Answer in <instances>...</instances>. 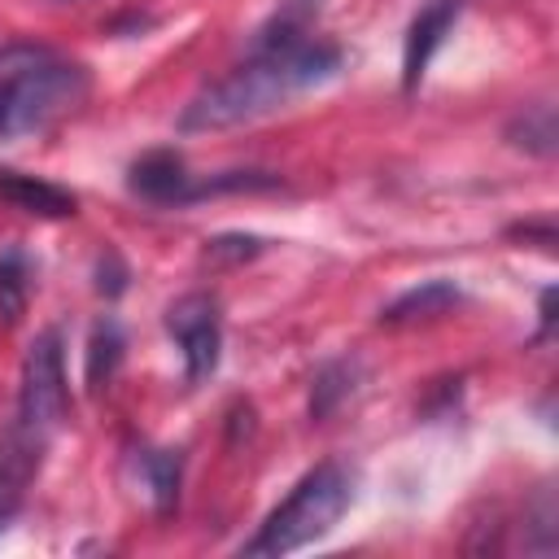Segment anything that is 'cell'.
Here are the masks:
<instances>
[{
  "instance_id": "6da1fadb",
  "label": "cell",
  "mask_w": 559,
  "mask_h": 559,
  "mask_svg": "<svg viewBox=\"0 0 559 559\" xmlns=\"http://www.w3.org/2000/svg\"><path fill=\"white\" fill-rule=\"evenodd\" d=\"M341 70V48L314 35H297V39H266L253 44V52L218 83L201 87L183 114H179V131H227L240 122H253L271 109H280L284 100L328 83Z\"/></svg>"
},
{
  "instance_id": "7a4b0ae2",
  "label": "cell",
  "mask_w": 559,
  "mask_h": 559,
  "mask_svg": "<svg viewBox=\"0 0 559 559\" xmlns=\"http://www.w3.org/2000/svg\"><path fill=\"white\" fill-rule=\"evenodd\" d=\"M87 96V70L31 39L0 44V140H26L74 114Z\"/></svg>"
},
{
  "instance_id": "3957f363",
  "label": "cell",
  "mask_w": 559,
  "mask_h": 559,
  "mask_svg": "<svg viewBox=\"0 0 559 559\" xmlns=\"http://www.w3.org/2000/svg\"><path fill=\"white\" fill-rule=\"evenodd\" d=\"M354 502V472L345 463H319L314 472H306L293 493L258 524V533L240 546V555L262 559V555H288L301 550L310 542H319L323 533L336 528V520L349 511Z\"/></svg>"
},
{
  "instance_id": "277c9868",
  "label": "cell",
  "mask_w": 559,
  "mask_h": 559,
  "mask_svg": "<svg viewBox=\"0 0 559 559\" xmlns=\"http://www.w3.org/2000/svg\"><path fill=\"white\" fill-rule=\"evenodd\" d=\"M66 402H70V389H66V349H61V332L48 328L26 349L13 428H22L26 437H35V441L48 445V437L66 419Z\"/></svg>"
},
{
  "instance_id": "5b68a950",
  "label": "cell",
  "mask_w": 559,
  "mask_h": 559,
  "mask_svg": "<svg viewBox=\"0 0 559 559\" xmlns=\"http://www.w3.org/2000/svg\"><path fill=\"white\" fill-rule=\"evenodd\" d=\"M166 332L175 336L179 354H183V376L188 384H201L218 371V354H223V314L218 301L210 293H183L179 301H170L166 310Z\"/></svg>"
},
{
  "instance_id": "8992f818",
  "label": "cell",
  "mask_w": 559,
  "mask_h": 559,
  "mask_svg": "<svg viewBox=\"0 0 559 559\" xmlns=\"http://www.w3.org/2000/svg\"><path fill=\"white\" fill-rule=\"evenodd\" d=\"M459 13H463V0H428L415 13V22L406 31V44H402V87L406 92H415L424 83L428 61L441 48V39L450 35V26L459 22Z\"/></svg>"
},
{
  "instance_id": "52a82bcc",
  "label": "cell",
  "mask_w": 559,
  "mask_h": 559,
  "mask_svg": "<svg viewBox=\"0 0 559 559\" xmlns=\"http://www.w3.org/2000/svg\"><path fill=\"white\" fill-rule=\"evenodd\" d=\"M127 188H131V197H140L148 205H188L192 175H188V166L175 148H153V153L131 162Z\"/></svg>"
},
{
  "instance_id": "ba28073f",
  "label": "cell",
  "mask_w": 559,
  "mask_h": 559,
  "mask_svg": "<svg viewBox=\"0 0 559 559\" xmlns=\"http://www.w3.org/2000/svg\"><path fill=\"white\" fill-rule=\"evenodd\" d=\"M0 197L22 210V214H35V218H70L79 210L74 192L48 183V179H35V175H22V170H0Z\"/></svg>"
},
{
  "instance_id": "9c48e42d",
  "label": "cell",
  "mask_w": 559,
  "mask_h": 559,
  "mask_svg": "<svg viewBox=\"0 0 559 559\" xmlns=\"http://www.w3.org/2000/svg\"><path fill=\"white\" fill-rule=\"evenodd\" d=\"M463 306V288L454 280H424L406 293H397L384 310H380V323H415V319H437L445 310Z\"/></svg>"
},
{
  "instance_id": "30bf717a",
  "label": "cell",
  "mask_w": 559,
  "mask_h": 559,
  "mask_svg": "<svg viewBox=\"0 0 559 559\" xmlns=\"http://www.w3.org/2000/svg\"><path fill=\"white\" fill-rule=\"evenodd\" d=\"M144 493L157 515H170L179 507V485H183V450H140L135 459Z\"/></svg>"
},
{
  "instance_id": "8fae6325",
  "label": "cell",
  "mask_w": 559,
  "mask_h": 559,
  "mask_svg": "<svg viewBox=\"0 0 559 559\" xmlns=\"http://www.w3.org/2000/svg\"><path fill=\"white\" fill-rule=\"evenodd\" d=\"M507 144L533 153V157H555L559 148V122H555V105L550 100H537V105H524L511 122H507Z\"/></svg>"
},
{
  "instance_id": "7c38bea8",
  "label": "cell",
  "mask_w": 559,
  "mask_h": 559,
  "mask_svg": "<svg viewBox=\"0 0 559 559\" xmlns=\"http://www.w3.org/2000/svg\"><path fill=\"white\" fill-rule=\"evenodd\" d=\"M122 354H127V336H122V323L114 314L96 319L92 323V336H87V389L100 393L118 367H122Z\"/></svg>"
},
{
  "instance_id": "4fadbf2b",
  "label": "cell",
  "mask_w": 559,
  "mask_h": 559,
  "mask_svg": "<svg viewBox=\"0 0 559 559\" xmlns=\"http://www.w3.org/2000/svg\"><path fill=\"white\" fill-rule=\"evenodd\" d=\"M31 258H26V249H17V245H4L0 249V319L4 323H17L22 319V310H26V301H31Z\"/></svg>"
},
{
  "instance_id": "5bb4252c",
  "label": "cell",
  "mask_w": 559,
  "mask_h": 559,
  "mask_svg": "<svg viewBox=\"0 0 559 559\" xmlns=\"http://www.w3.org/2000/svg\"><path fill=\"white\" fill-rule=\"evenodd\" d=\"M354 380H358V362L354 358L323 362L319 376H314V384H310V419H328L354 393Z\"/></svg>"
},
{
  "instance_id": "9a60e30c",
  "label": "cell",
  "mask_w": 559,
  "mask_h": 559,
  "mask_svg": "<svg viewBox=\"0 0 559 559\" xmlns=\"http://www.w3.org/2000/svg\"><path fill=\"white\" fill-rule=\"evenodd\" d=\"M319 4L323 0H280L275 17L258 31L253 44H266V39H297V35H310V22L319 17Z\"/></svg>"
},
{
  "instance_id": "2e32d148",
  "label": "cell",
  "mask_w": 559,
  "mask_h": 559,
  "mask_svg": "<svg viewBox=\"0 0 559 559\" xmlns=\"http://www.w3.org/2000/svg\"><path fill=\"white\" fill-rule=\"evenodd\" d=\"M262 249H266V240L245 236V231H227V236L205 240V262H214V266H223V262H249V258H258Z\"/></svg>"
},
{
  "instance_id": "e0dca14e",
  "label": "cell",
  "mask_w": 559,
  "mask_h": 559,
  "mask_svg": "<svg viewBox=\"0 0 559 559\" xmlns=\"http://www.w3.org/2000/svg\"><path fill=\"white\" fill-rule=\"evenodd\" d=\"M122 288H127V266L118 262V253H105V258L96 262V293L118 297Z\"/></svg>"
}]
</instances>
